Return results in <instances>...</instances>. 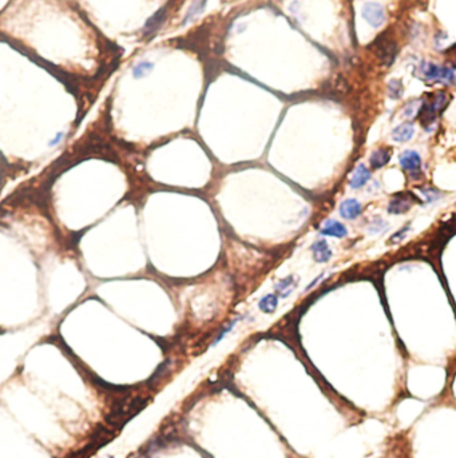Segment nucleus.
Wrapping results in <instances>:
<instances>
[{
	"instance_id": "2",
	"label": "nucleus",
	"mask_w": 456,
	"mask_h": 458,
	"mask_svg": "<svg viewBox=\"0 0 456 458\" xmlns=\"http://www.w3.org/2000/svg\"><path fill=\"white\" fill-rule=\"evenodd\" d=\"M448 100V96L444 92H436L435 95L427 98L423 102L422 108H420L419 117L422 125L430 126L431 123H434L436 115L444 108Z\"/></svg>"
},
{
	"instance_id": "9",
	"label": "nucleus",
	"mask_w": 456,
	"mask_h": 458,
	"mask_svg": "<svg viewBox=\"0 0 456 458\" xmlns=\"http://www.w3.org/2000/svg\"><path fill=\"white\" fill-rule=\"evenodd\" d=\"M321 234L328 235V237H336V238H344L346 235V228L345 226L337 220L329 219L324 223L323 228H321Z\"/></svg>"
},
{
	"instance_id": "12",
	"label": "nucleus",
	"mask_w": 456,
	"mask_h": 458,
	"mask_svg": "<svg viewBox=\"0 0 456 458\" xmlns=\"http://www.w3.org/2000/svg\"><path fill=\"white\" fill-rule=\"evenodd\" d=\"M313 251V258L319 263H324V262H328L332 257V251L329 249V246L325 241H319L314 245L312 246Z\"/></svg>"
},
{
	"instance_id": "16",
	"label": "nucleus",
	"mask_w": 456,
	"mask_h": 458,
	"mask_svg": "<svg viewBox=\"0 0 456 458\" xmlns=\"http://www.w3.org/2000/svg\"><path fill=\"white\" fill-rule=\"evenodd\" d=\"M388 88H390V96H392L394 99H397V98L403 94V86H401V82L397 81V79L391 81L390 85H388Z\"/></svg>"
},
{
	"instance_id": "14",
	"label": "nucleus",
	"mask_w": 456,
	"mask_h": 458,
	"mask_svg": "<svg viewBox=\"0 0 456 458\" xmlns=\"http://www.w3.org/2000/svg\"><path fill=\"white\" fill-rule=\"evenodd\" d=\"M277 304H278V299H277L276 295L269 294V295H266V297L262 298L261 301H260V304H258V306H260V309H261L262 312L270 314V313H273L274 310H276Z\"/></svg>"
},
{
	"instance_id": "19",
	"label": "nucleus",
	"mask_w": 456,
	"mask_h": 458,
	"mask_svg": "<svg viewBox=\"0 0 456 458\" xmlns=\"http://www.w3.org/2000/svg\"><path fill=\"white\" fill-rule=\"evenodd\" d=\"M422 193H423V194L426 195L427 198H428V202L435 201V199H436L439 197L438 191H436V190H422Z\"/></svg>"
},
{
	"instance_id": "7",
	"label": "nucleus",
	"mask_w": 456,
	"mask_h": 458,
	"mask_svg": "<svg viewBox=\"0 0 456 458\" xmlns=\"http://www.w3.org/2000/svg\"><path fill=\"white\" fill-rule=\"evenodd\" d=\"M363 16L372 27H380L385 22V12L381 6L375 2L365 3L364 8H363Z\"/></svg>"
},
{
	"instance_id": "10",
	"label": "nucleus",
	"mask_w": 456,
	"mask_h": 458,
	"mask_svg": "<svg viewBox=\"0 0 456 458\" xmlns=\"http://www.w3.org/2000/svg\"><path fill=\"white\" fill-rule=\"evenodd\" d=\"M369 179H371V171H369L364 165H360L356 170H355L352 176H350L349 186L352 187V188H360V187L364 186Z\"/></svg>"
},
{
	"instance_id": "3",
	"label": "nucleus",
	"mask_w": 456,
	"mask_h": 458,
	"mask_svg": "<svg viewBox=\"0 0 456 458\" xmlns=\"http://www.w3.org/2000/svg\"><path fill=\"white\" fill-rule=\"evenodd\" d=\"M422 75L430 83H443L451 85L456 82V70L449 67L438 66L434 63H423L422 64Z\"/></svg>"
},
{
	"instance_id": "18",
	"label": "nucleus",
	"mask_w": 456,
	"mask_h": 458,
	"mask_svg": "<svg viewBox=\"0 0 456 458\" xmlns=\"http://www.w3.org/2000/svg\"><path fill=\"white\" fill-rule=\"evenodd\" d=\"M445 55H447L448 62L452 63L453 66H456V46H452L451 48H448V50L445 51Z\"/></svg>"
},
{
	"instance_id": "13",
	"label": "nucleus",
	"mask_w": 456,
	"mask_h": 458,
	"mask_svg": "<svg viewBox=\"0 0 456 458\" xmlns=\"http://www.w3.org/2000/svg\"><path fill=\"white\" fill-rule=\"evenodd\" d=\"M413 132H415L413 126L411 123H404V125L399 126L392 131V138L396 142H408L413 136Z\"/></svg>"
},
{
	"instance_id": "11",
	"label": "nucleus",
	"mask_w": 456,
	"mask_h": 458,
	"mask_svg": "<svg viewBox=\"0 0 456 458\" xmlns=\"http://www.w3.org/2000/svg\"><path fill=\"white\" fill-rule=\"evenodd\" d=\"M391 155H392V151L388 147H381L379 150H376L369 159L372 169H380L382 166H385L390 162Z\"/></svg>"
},
{
	"instance_id": "17",
	"label": "nucleus",
	"mask_w": 456,
	"mask_h": 458,
	"mask_svg": "<svg viewBox=\"0 0 456 458\" xmlns=\"http://www.w3.org/2000/svg\"><path fill=\"white\" fill-rule=\"evenodd\" d=\"M238 319L239 318H237V319H234V321H233L232 323H230V325H228V326L225 327L224 330H222V331H221L220 334H218V337L216 338V339H214L213 341V343H212V346H216V345H218L220 343L221 341H222V339H224L225 337H226V335H228L229 333H230V331H232L233 330V327L235 326V325H237V322H238Z\"/></svg>"
},
{
	"instance_id": "8",
	"label": "nucleus",
	"mask_w": 456,
	"mask_h": 458,
	"mask_svg": "<svg viewBox=\"0 0 456 458\" xmlns=\"http://www.w3.org/2000/svg\"><path fill=\"white\" fill-rule=\"evenodd\" d=\"M361 214V205L356 199H346L340 205V215L344 219H355Z\"/></svg>"
},
{
	"instance_id": "15",
	"label": "nucleus",
	"mask_w": 456,
	"mask_h": 458,
	"mask_svg": "<svg viewBox=\"0 0 456 458\" xmlns=\"http://www.w3.org/2000/svg\"><path fill=\"white\" fill-rule=\"evenodd\" d=\"M294 286H296V283H294L293 281V277H289V278L281 281V282L277 285L276 289L281 297H288V295L292 293V290L294 289Z\"/></svg>"
},
{
	"instance_id": "5",
	"label": "nucleus",
	"mask_w": 456,
	"mask_h": 458,
	"mask_svg": "<svg viewBox=\"0 0 456 458\" xmlns=\"http://www.w3.org/2000/svg\"><path fill=\"white\" fill-rule=\"evenodd\" d=\"M413 201H417V198L412 193L396 194L394 198L391 199L390 206H388V211H390V214L407 213L411 209V206L413 205Z\"/></svg>"
},
{
	"instance_id": "1",
	"label": "nucleus",
	"mask_w": 456,
	"mask_h": 458,
	"mask_svg": "<svg viewBox=\"0 0 456 458\" xmlns=\"http://www.w3.org/2000/svg\"><path fill=\"white\" fill-rule=\"evenodd\" d=\"M147 401L144 398H131V400H122L117 406L110 411V414L106 417V421L114 428H121L127 419L135 415L139 410H142Z\"/></svg>"
},
{
	"instance_id": "4",
	"label": "nucleus",
	"mask_w": 456,
	"mask_h": 458,
	"mask_svg": "<svg viewBox=\"0 0 456 458\" xmlns=\"http://www.w3.org/2000/svg\"><path fill=\"white\" fill-rule=\"evenodd\" d=\"M373 50L384 66H391L397 55V44L387 33H382L373 43Z\"/></svg>"
},
{
	"instance_id": "6",
	"label": "nucleus",
	"mask_w": 456,
	"mask_h": 458,
	"mask_svg": "<svg viewBox=\"0 0 456 458\" xmlns=\"http://www.w3.org/2000/svg\"><path fill=\"white\" fill-rule=\"evenodd\" d=\"M400 165L407 171L412 178H419L420 174V166H422V159L420 155L416 151H404L400 155Z\"/></svg>"
}]
</instances>
